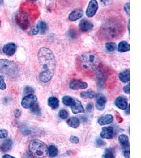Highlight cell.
<instances>
[{"instance_id":"9a60e30c","label":"cell","mask_w":141,"mask_h":158,"mask_svg":"<svg viewBox=\"0 0 141 158\" xmlns=\"http://www.w3.org/2000/svg\"><path fill=\"white\" fill-rule=\"evenodd\" d=\"M114 134V129L112 127H104L102 129L101 133H100V137L103 138L111 139L113 136Z\"/></svg>"},{"instance_id":"44dd1931","label":"cell","mask_w":141,"mask_h":158,"mask_svg":"<svg viewBox=\"0 0 141 158\" xmlns=\"http://www.w3.org/2000/svg\"><path fill=\"white\" fill-rule=\"evenodd\" d=\"M118 141H119V143L121 144V145L123 148H126L129 147V146H130L129 138L126 135H120L118 137Z\"/></svg>"},{"instance_id":"d6a6232c","label":"cell","mask_w":141,"mask_h":158,"mask_svg":"<svg viewBox=\"0 0 141 158\" xmlns=\"http://www.w3.org/2000/svg\"><path fill=\"white\" fill-rule=\"evenodd\" d=\"M35 92L34 89L30 86H27L25 87L24 89V94L25 95H29V94H33Z\"/></svg>"},{"instance_id":"d6986e66","label":"cell","mask_w":141,"mask_h":158,"mask_svg":"<svg viewBox=\"0 0 141 158\" xmlns=\"http://www.w3.org/2000/svg\"><path fill=\"white\" fill-rule=\"evenodd\" d=\"M130 72L129 69L124 70L119 74V80L123 83L128 82L130 80Z\"/></svg>"},{"instance_id":"f1b7e54d","label":"cell","mask_w":141,"mask_h":158,"mask_svg":"<svg viewBox=\"0 0 141 158\" xmlns=\"http://www.w3.org/2000/svg\"><path fill=\"white\" fill-rule=\"evenodd\" d=\"M31 108V111L36 115H41V111L39 104L35 103Z\"/></svg>"},{"instance_id":"603a6c76","label":"cell","mask_w":141,"mask_h":158,"mask_svg":"<svg viewBox=\"0 0 141 158\" xmlns=\"http://www.w3.org/2000/svg\"><path fill=\"white\" fill-rule=\"evenodd\" d=\"M36 26L39 30V32H40V34H45L48 29L47 24L42 20H40L38 22V23L37 24Z\"/></svg>"},{"instance_id":"8992f818","label":"cell","mask_w":141,"mask_h":158,"mask_svg":"<svg viewBox=\"0 0 141 158\" xmlns=\"http://www.w3.org/2000/svg\"><path fill=\"white\" fill-rule=\"evenodd\" d=\"M15 21L16 24L22 30H27L30 25V19L27 13L19 11L15 15Z\"/></svg>"},{"instance_id":"74e56055","label":"cell","mask_w":141,"mask_h":158,"mask_svg":"<svg viewBox=\"0 0 141 158\" xmlns=\"http://www.w3.org/2000/svg\"><path fill=\"white\" fill-rule=\"evenodd\" d=\"M115 117H116V120L118 121V123H121V122H123V119L122 118L121 115L119 114V113L118 112H115Z\"/></svg>"},{"instance_id":"ffe728a7","label":"cell","mask_w":141,"mask_h":158,"mask_svg":"<svg viewBox=\"0 0 141 158\" xmlns=\"http://www.w3.org/2000/svg\"><path fill=\"white\" fill-rule=\"evenodd\" d=\"M48 104L51 109H56L59 106V100L55 97H51L48 100Z\"/></svg>"},{"instance_id":"5bb4252c","label":"cell","mask_w":141,"mask_h":158,"mask_svg":"<svg viewBox=\"0 0 141 158\" xmlns=\"http://www.w3.org/2000/svg\"><path fill=\"white\" fill-rule=\"evenodd\" d=\"M16 45L14 43L6 44L3 48V52L8 56H13L16 51Z\"/></svg>"},{"instance_id":"7bdbcfd3","label":"cell","mask_w":141,"mask_h":158,"mask_svg":"<svg viewBox=\"0 0 141 158\" xmlns=\"http://www.w3.org/2000/svg\"><path fill=\"white\" fill-rule=\"evenodd\" d=\"M123 91L126 94H130V83L123 88Z\"/></svg>"},{"instance_id":"7a4b0ae2","label":"cell","mask_w":141,"mask_h":158,"mask_svg":"<svg viewBox=\"0 0 141 158\" xmlns=\"http://www.w3.org/2000/svg\"><path fill=\"white\" fill-rule=\"evenodd\" d=\"M124 31V26L121 19H111L103 23L98 31V36L103 39L110 40L121 36Z\"/></svg>"},{"instance_id":"e0dca14e","label":"cell","mask_w":141,"mask_h":158,"mask_svg":"<svg viewBox=\"0 0 141 158\" xmlns=\"http://www.w3.org/2000/svg\"><path fill=\"white\" fill-rule=\"evenodd\" d=\"M114 118L111 114H107L100 117L98 120V123L100 126L110 124L113 121Z\"/></svg>"},{"instance_id":"60d3db41","label":"cell","mask_w":141,"mask_h":158,"mask_svg":"<svg viewBox=\"0 0 141 158\" xmlns=\"http://www.w3.org/2000/svg\"><path fill=\"white\" fill-rule=\"evenodd\" d=\"M14 115L15 118H18L21 115V111L19 109H16L14 112Z\"/></svg>"},{"instance_id":"8d00e7d4","label":"cell","mask_w":141,"mask_h":158,"mask_svg":"<svg viewBox=\"0 0 141 158\" xmlns=\"http://www.w3.org/2000/svg\"><path fill=\"white\" fill-rule=\"evenodd\" d=\"M70 140L71 142H72V143L77 144L79 142V139L78 137L74 136V135L71 136Z\"/></svg>"},{"instance_id":"83f0119b","label":"cell","mask_w":141,"mask_h":158,"mask_svg":"<svg viewBox=\"0 0 141 158\" xmlns=\"http://www.w3.org/2000/svg\"><path fill=\"white\" fill-rule=\"evenodd\" d=\"M74 99L68 95L64 96L62 99V103L64 105H65L66 106H71L74 102Z\"/></svg>"},{"instance_id":"7402d4cb","label":"cell","mask_w":141,"mask_h":158,"mask_svg":"<svg viewBox=\"0 0 141 158\" xmlns=\"http://www.w3.org/2000/svg\"><path fill=\"white\" fill-rule=\"evenodd\" d=\"M67 123L69 127L76 129L79 126L80 121L76 117H72L67 121Z\"/></svg>"},{"instance_id":"b9f144b4","label":"cell","mask_w":141,"mask_h":158,"mask_svg":"<svg viewBox=\"0 0 141 158\" xmlns=\"http://www.w3.org/2000/svg\"><path fill=\"white\" fill-rule=\"evenodd\" d=\"M124 10L127 15H130V3H127L124 6Z\"/></svg>"},{"instance_id":"484cf974","label":"cell","mask_w":141,"mask_h":158,"mask_svg":"<svg viewBox=\"0 0 141 158\" xmlns=\"http://www.w3.org/2000/svg\"><path fill=\"white\" fill-rule=\"evenodd\" d=\"M96 96V94L92 90H88L87 91L82 92L80 97L83 99H92Z\"/></svg>"},{"instance_id":"c3c4849f","label":"cell","mask_w":141,"mask_h":158,"mask_svg":"<svg viewBox=\"0 0 141 158\" xmlns=\"http://www.w3.org/2000/svg\"><path fill=\"white\" fill-rule=\"evenodd\" d=\"M0 27H1V20H0Z\"/></svg>"},{"instance_id":"f35d334b","label":"cell","mask_w":141,"mask_h":158,"mask_svg":"<svg viewBox=\"0 0 141 158\" xmlns=\"http://www.w3.org/2000/svg\"><path fill=\"white\" fill-rule=\"evenodd\" d=\"M94 109V104L92 102L89 103L88 104H87V106H86V109L88 112L92 111Z\"/></svg>"},{"instance_id":"2e32d148","label":"cell","mask_w":141,"mask_h":158,"mask_svg":"<svg viewBox=\"0 0 141 158\" xmlns=\"http://www.w3.org/2000/svg\"><path fill=\"white\" fill-rule=\"evenodd\" d=\"M83 11L82 9H77L75 10L71 13L68 16V19L71 21H75L76 20L81 18L83 15Z\"/></svg>"},{"instance_id":"7c38bea8","label":"cell","mask_w":141,"mask_h":158,"mask_svg":"<svg viewBox=\"0 0 141 158\" xmlns=\"http://www.w3.org/2000/svg\"><path fill=\"white\" fill-rule=\"evenodd\" d=\"M106 98L102 94H98L96 95V106L99 111H102L104 109L106 104Z\"/></svg>"},{"instance_id":"30bf717a","label":"cell","mask_w":141,"mask_h":158,"mask_svg":"<svg viewBox=\"0 0 141 158\" xmlns=\"http://www.w3.org/2000/svg\"><path fill=\"white\" fill-rule=\"evenodd\" d=\"M94 27V25L92 22L87 20V19H83L80 22L79 27L80 30L83 32H87L92 31Z\"/></svg>"},{"instance_id":"ac0fdd59","label":"cell","mask_w":141,"mask_h":158,"mask_svg":"<svg viewBox=\"0 0 141 158\" xmlns=\"http://www.w3.org/2000/svg\"><path fill=\"white\" fill-rule=\"evenodd\" d=\"M12 141L8 139L5 140L0 146V149L2 152H7L11 150L12 147Z\"/></svg>"},{"instance_id":"bcb514c9","label":"cell","mask_w":141,"mask_h":158,"mask_svg":"<svg viewBox=\"0 0 141 158\" xmlns=\"http://www.w3.org/2000/svg\"><path fill=\"white\" fill-rule=\"evenodd\" d=\"M126 109L127 111L126 112L127 114H130V112H129L130 111V105H129V107H127V108Z\"/></svg>"},{"instance_id":"52a82bcc","label":"cell","mask_w":141,"mask_h":158,"mask_svg":"<svg viewBox=\"0 0 141 158\" xmlns=\"http://www.w3.org/2000/svg\"><path fill=\"white\" fill-rule=\"evenodd\" d=\"M37 101V98L34 94L25 95L21 101L22 107L25 109L30 108L36 103Z\"/></svg>"},{"instance_id":"4316f807","label":"cell","mask_w":141,"mask_h":158,"mask_svg":"<svg viewBox=\"0 0 141 158\" xmlns=\"http://www.w3.org/2000/svg\"><path fill=\"white\" fill-rule=\"evenodd\" d=\"M58 150L54 145H50L48 148V155L51 158H54L58 155Z\"/></svg>"},{"instance_id":"5b68a950","label":"cell","mask_w":141,"mask_h":158,"mask_svg":"<svg viewBox=\"0 0 141 158\" xmlns=\"http://www.w3.org/2000/svg\"><path fill=\"white\" fill-rule=\"evenodd\" d=\"M18 72V67L15 62L8 60L0 59V73L14 76Z\"/></svg>"},{"instance_id":"1f68e13d","label":"cell","mask_w":141,"mask_h":158,"mask_svg":"<svg viewBox=\"0 0 141 158\" xmlns=\"http://www.w3.org/2000/svg\"><path fill=\"white\" fill-rule=\"evenodd\" d=\"M68 115H69L68 112L66 110L62 109L60 110L59 113L60 118L63 119V120H65L68 117Z\"/></svg>"},{"instance_id":"6da1fadb","label":"cell","mask_w":141,"mask_h":158,"mask_svg":"<svg viewBox=\"0 0 141 158\" xmlns=\"http://www.w3.org/2000/svg\"><path fill=\"white\" fill-rule=\"evenodd\" d=\"M38 59L42 68V72L39 76V80L42 82H48L53 78L56 70L54 54L50 49L43 47L38 52Z\"/></svg>"},{"instance_id":"e575fe53","label":"cell","mask_w":141,"mask_h":158,"mask_svg":"<svg viewBox=\"0 0 141 158\" xmlns=\"http://www.w3.org/2000/svg\"><path fill=\"white\" fill-rule=\"evenodd\" d=\"M8 135V131L6 129H0V139L6 138Z\"/></svg>"},{"instance_id":"8fae6325","label":"cell","mask_w":141,"mask_h":158,"mask_svg":"<svg viewBox=\"0 0 141 158\" xmlns=\"http://www.w3.org/2000/svg\"><path fill=\"white\" fill-rule=\"evenodd\" d=\"M115 104L117 108L119 109L126 110L128 107V101L126 98L124 96H119L115 101Z\"/></svg>"},{"instance_id":"277c9868","label":"cell","mask_w":141,"mask_h":158,"mask_svg":"<svg viewBox=\"0 0 141 158\" xmlns=\"http://www.w3.org/2000/svg\"><path fill=\"white\" fill-rule=\"evenodd\" d=\"M29 151L35 158H44L48 155V147L44 142L35 139L30 143Z\"/></svg>"},{"instance_id":"ee69618b","label":"cell","mask_w":141,"mask_h":158,"mask_svg":"<svg viewBox=\"0 0 141 158\" xmlns=\"http://www.w3.org/2000/svg\"><path fill=\"white\" fill-rule=\"evenodd\" d=\"M130 151L129 150H125L124 152V156L125 158H130Z\"/></svg>"},{"instance_id":"4dcf8cb0","label":"cell","mask_w":141,"mask_h":158,"mask_svg":"<svg viewBox=\"0 0 141 158\" xmlns=\"http://www.w3.org/2000/svg\"><path fill=\"white\" fill-rule=\"evenodd\" d=\"M78 35L77 31L74 29H70L68 32V36L72 40L76 39V38H77Z\"/></svg>"},{"instance_id":"f546056e","label":"cell","mask_w":141,"mask_h":158,"mask_svg":"<svg viewBox=\"0 0 141 158\" xmlns=\"http://www.w3.org/2000/svg\"><path fill=\"white\" fill-rule=\"evenodd\" d=\"M105 47L107 50L109 52H113L116 50V44L115 42H108L106 43Z\"/></svg>"},{"instance_id":"f6af8a7d","label":"cell","mask_w":141,"mask_h":158,"mask_svg":"<svg viewBox=\"0 0 141 158\" xmlns=\"http://www.w3.org/2000/svg\"><path fill=\"white\" fill-rule=\"evenodd\" d=\"M2 158H15L14 156H11L10 155H4Z\"/></svg>"},{"instance_id":"ba28073f","label":"cell","mask_w":141,"mask_h":158,"mask_svg":"<svg viewBox=\"0 0 141 158\" xmlns=\"http://www.w3.org/2000/svg\"><path fill=\"white\" fill-rule=\"evenodd\" d=\"M98 8V2L96 0H92L89 3L88 6L86 9V15L88 18H92L94 16L97 11Z\"/></svg>"},{"instance_id":"3957f363","label":"cell","mask_w":141,"mask_h":158,"mask_svg":"<svg viewBox=\"0 0 141 158\" xmlns=\"http://www.w3.org/2000/svg\"><path fill=\"white\" fill-rule=\"evenodd\" d=\"M79 63L80 68L83 71L92 72L97 70L99 68L100 61L96 54L87 52L80 56Z\"/></svg>"},{"instance_id":"d590c367","label":"cell","mask_w":141,"mask_h":158,"mask_svg":"<svg viewBox=\"0 0 141 158\" xmlns=\"http://www.w3.org/2000/svg\"><path fill=\"white\" fill-rule=\"evenodd\" d=\"M6 85L4 82L3 79L0 76V90H4L6 89Z\"/></svg>"},{"instance_id":"836d02e7","label":"cell","mask_w":141,"mask_h":158,"mask_svg":"<svg viewBox=\"0 0 141 158\" xmlns=\"http://www.w3.org/2000/svg\"><path fill=\"white\" fill-rule=\"evenodd\" d=\"M95 144H96V146L98 147H103L106 146V143L101 138H97L95 141Z\"/></svg>"},{"instance_id":"ab89813d","label":"cell","mask_w":141,"mask_h":158,"mask_svg":"<svg viewBox=\"0 0 141 158\" xmlns=\"http://www.w3.org/2000/svg\"><path fill=\"white\" fill-rule=\"evenodd\" d=\"M31 33L32 35H36L38 34L39 33V30L36 25L31 29Z\"/></svg>"},{"instance_id":"7dc6e473","label":"cell","mask_w":141,"mask_h":158,"mask_svg":"<svg viewBox=\"0 0 141 158\" xmlns=\"http://www.w3.org/2000/svg\"><path fill=\"white\" fill-rule=\"evenodd\" d=\"M128 29H129V32H130V20H129V27H128Z\"/></svg>"},{"instance_id":"4fadbf2b","label":"cell","mask_w":141,"mask_h":158,"mask_svg":"<svg viewBox=\"0 0 141 158\" xmlns=\"http://www.w3.org/2000/svg\"><path fill=\"white\" fill-rule=\"evenodd\" d=\"M71 109L72 110V113L77 114L79 113H83L85 112V109L82 103L78 100V99H75L74 102L71 106Z\"/></svg>"},{"instance_id":"d4e9b609","label":"cell","mask_w":141,"mask_h":158,"mask_svg":"<svg viewBox=\"0 0 141 158\" xmlns=\"http://www.w3.org/2000/svg\"><path fill=\"white\" fill-rule=\"evenodd\" d=\"M103 158H115V150L113 148H109L105 150Z\"/></svg>"},{"instance_id":"9c48e42d","label":"cell","mask_w":141,"mask_h":158,"mask_svg":"<svg viewBox=\"0 0 141 158\" xmlns=\"http://www.w3.org/2000/svg\"><path fill=\"white\" fill-rule=\"evenodd\" d=\"M88 85L86 82H83L79 80L74 79L69 83V88L73 90H83L87 88Z\"/></svg>"},{"instance_id":"cb8c5ba5","label":"cell","mask_w":141,"mask_h":158,"mask_svg":"<svg viewBox=\"0 0 141 158\" xmlns=\"http://www.w3.org/2000/svg\"><path fill=\"white\" fill-rule=\"evenodd\" d=\"M130 50V44L126 41H122L118 45V51L120 52H125L129 51Z\"/></svg>"}]
</instances>
